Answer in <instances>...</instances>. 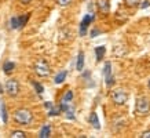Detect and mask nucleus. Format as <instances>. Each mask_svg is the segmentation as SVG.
I'll return each instance as SVG.
<instances>
[{"label":"nucleus","mask_w":150,"mask_h":138,"mask_svg":"<svg viewBox=\"0 0 150 138\" xmlns=\"http://www.w3.org/2000/svg\"><path fill=\"white\" fill-rule=\"evenodd\" d=\"M14 120L18 124H21V126H28V124L32 123L33 115L29 109L21 108V109H17L14 112Z\"/></svg>","instance_id":"1"},{"label":"nucleus","mask_w":150,"mask_h":138,"mask_svg":"<svg viewBox=\"0 0 150 138\" xmlns=\"http://www.w3.org/2000/svg\"><path fill=\"white\" fill-rule=\"evenodd\" d=\"M149 112H150L149 98L139 97L137 100V104H135V113L138 116H146V115H149Z\"/></svg>","instance_id":"2"},{"label":"nucleus","mask_w":150,"mask_h":138,"mask_svg":"<svg viewBox=\"0 0 150 138\" xmlns=\"http://www.w3.org/2000/svg\"><path fill=\"white\" fill-rule=\"evenodd\" d=\"M35 73L37 76H40V78H47V76H50L51 73V68L48 62L44 60H39L35 64Z\"/></svg>","instance_id":"3"},{"label":"nucleus","mask_w":150,"mask_h":138,"mask_svg":"<svg viewBox=\"0 0 150 138\" xmlns=\"http://www.w3.org/2000/svg\"><path fill=\"white\" fill-rule=\"evenodd\" d=\"M128 100V94L127 91H124L121 88H118V90H114L112 92V101L116 104V105H124Z\"/></svg>","instance_id":"4"},{"label":"nucleus","mask_w":150,"mask_h":138,"mask_svg":"<svg viewBox=\"0 0 150 138\" xmlns=\"http://www.w3.org/2000/svg\"><path fill=\"white\" fill-rule=\"evenodd\" d=\"M6 92L10 97H17L19 92V83L15 79H10L6 83Z\"/></svg>","instance_id":"5"},{"label":"nucleus","mask_w":150,"mask_h":138,"mask_svg":"<svg viewBox=\"0 0 150 138\" xmlns=\"http://www.w3.org/2000/svg\"><path fill=\"white\" fill-rule=\"evenodd\" d=\"M103 76H105V82H106V86L110 87L114 83L113 75H112V64L110 62H106L103 66Z\"/></svg>","instance_id":"6"},{"label":"nucleus","mask_w":150,"mask_h":138,"mask_svg":"<svg viewBox=\"0 0 150 138\" xmlns=\"http://www.w3.org/2000/svg\"><path fill=\"white\" fill-rule=\"evenodd\" d=\"M94 21V15L92 14H87L86 17L83 18L81 23H80V36H84L87 33V28L90 26V23Z\"/></svg>","instance_id":"7"},{"label":"nucleus","mask_w":150,"mask_h":138,"mask_svg":"<svg viewBox=\"0 0 150 138\" xmlns=\"http://www.w3.org/2000/svg\"><path fill=\"white\" fill-rule=\"evenodd\" d=\"M96 6H98V10H99L102 14L109 13V10H110L109 0H98V1H96Z\"/></svg>","instance_id":"8"},{"label":"nucleus","mask_w":150,"mask_h":138,"mask_svg":"<svg viewBox=\"0 0 150 138\" xmlns=\"http://www.w3.org/2000/svg\"><path fill=\"white\" fill-rule=\"evenodd\" d=\"M0 117L3 120V123H7L8 122V115H7V108H6V104L3 101L0 102Z\"/></svg>","instance_id":"9"},{"label":"nucleus","mask_w":150,"mask_h":138,"mask_svg":"<svg viewBox=\"0 0 150 138\" xmlns=\"http://www.w3.org/2000/svg\"><path fill=\"white\" fill-rule=\"evenodd\" d=\"M90 124H92V127L95 130H99L100 129V124H99V119H98V115L95 112H92L90 115Z\"/></svg>","instance_id":"10"},{"label":"nucleus","mask_w":150,"mask_h":138,"mask_svg":"<svg viewBox=\"0 0 150 138\" xmlns=\"http://www.w3.org/2000/svg\"><path fill=\"white\" fill-rule=\"evenodd\" d=\"M76 69H77L79 72H81L83 69H84V53L80 51L77 55V62H76Z\"/></svg>","instance_id":"11"},{"label":"nucleus","mask_w":150,"mask_h":138,"mask_svg":"<svg viewBox=\"0 0 150 138\" xmlns=\"http://www.w3.org/2000/svg\"><path fill=\"white\" fill-rule=\"evenodd\" d=\"M105 53H106V47H105V46L95 47V55H96V61H98V62H99V61L103 58Z\"/></svg>","instance_id":"12"},{"label":"nucleus","mask_w":150,"mask_h":138,"mask_svg":"<svg viewBox=\"0 0 150 138\" xmlns=\"http://www.w3.org/2000/svg\"><path fill=\"white\" fill-rule=\"evenodd\" d=\"M66 76H68V72H66V70H62V72H59V73L55 76L54 83H55V84H61V83H64L65 79H66Z\"/></svg>","instance_id":"13"},{"label":"nucleus","mask_w":150,"mask_h":138,"mask_svg":"<svg viewBox=\"0 0 150 138\" xmlns=\"http://www.w3.org/2000/svg\"><path fill=\"white\" fill-rule=\"evenodd\" d=\"M50 135H51V127L48 126V124L43 126V129H41L40 134H39V137H40V138H48Z\"/></svg>","instance_id":"14"},{"label":"nucleus","mask_w":150,"mask_h":138,"mask_svg":"<svg viewBox=\"0 0 150 138\" xmlns=\"http://www.w3.org/2000/svg\"><path fill=\"white\" fill-rule=\"evenodd\" d=\"M14 68H15V64L14 62H11V61H7V62H4V65H3V70H4V73H11L14 70Z\"/></svg>","instance_id":"15"},{"label":"nucleus","mask_w":150,"mask_h":138,"mask_svg":"<svg viewBox=\"0 0 150 138\" xmlns=\"http://www.w3.org/2000/svg\"><path fill=\"white\" fill-rule=\"evenodd\" d=\"M10 26H11V29H19L21 28L19 17H13V18L10 19Z\"/></svg>","instance_id":"16"},{"label":"nucleus","mask_w":150,"mask_h":138,"mask_svg":"<svg viewBox=\"0 0 150 138\" xmlns=\"http://www.w3.org/2000/svg\"><path fill=\"white\" fill-rule=\"evenodd\" d=\"M124 3H125V6H128V7H137V6H139L141 0H124Z\"/></svg>","instance_id":"17"},{"label":"nucleus","mask_w":150,"mask_h":138,"mask_svg":"<svg viewBox=\"0 0 150 138\" xmlns=\"http://www.w3.org/2000/svg\"><path fill=\"white\" fill-rule=\"evenodd\" d=\"M11 137L13 138H25L26 134L23 133V131H13V133H11Z\"/></svg>","instance_id":"18"},{"label":"nucleus","mask_w":150,"mask_h":138,"mask_svg":"<svg viewBox=\"0 0 150 138\" xmlns=\"http://www.w3.org/2000/svg\"><path fill=\"white\" fill-rule=\"evenodd\" d=\"M33 86H35V88H36L37 94H43V91H44V88H43V86H41L40 83H37V82H33Z\"/></svg>","instance_id":"19"},{"label":"nucleus","mask_w":150,"mask_h":138,"mask_svg":"<svg viewBox=\"0 0 150 138\" xmlns=\"http://www.w3.org/2000/svg\"><path fill=\"white\" fill-rule=\"evenodd\" d=\"M29 17H30V14H26L25 17H19V23H21V28L25 26V23L28 22V19H29Z\"/></svg>","instance_id":"20"},{"label":"nucleus","mask_w":150,"mask_h":138,"mask_svg":"<svg viewBox=\"0 0 150 138\" xmlns=\"http://www.w3.org/2000/svg\"><path fill=\"white\" fill-rule=\"evenodd\" d=\"M72 98H73V92L69 90V91L64 95V98H62V100H64V101H66V102H70V101H72Z\"/></svg>","instance_id":"21"},{"label":"nucleus","mask_w":150,"mask_h":138,"mask_svg":"<svg viewBox=\"0 0 150 138\" xmlns=\"http://www.w3.org/2000/svg\"><path fill=\"white\" fill-rule=\"evenodd\" d=\"M59 112H62L61 108H51L50 112H48V116H55V115H59Z\"/></svg>","instance_id":"22"},{"label":"nucleus","mask_w":150,"mask_h":138,"mask_svg":"<svg viewBox=\"0 0 150 138\" xmlns=\"http://www.w3.org/2000/svg\"><path fill=\"white\" fill-rule=\"evenodd\" d=\"M58 1L59 6H62V7H65V6H69L70 3H72V0H57Z\"/></svg>","instance_id":"23"},{"label":"nucleus","mask_w":150,"mask_h":138,"mask_svg":"<svg viewBox=\"0 0 150 138\" xmlns=\"http://www.w3.org/2000/svg\"><path fill=\"white\" fill-rule=\"evenodd\" d=\"M141 137L142 138H150V131H145V133H142Z\"/></svg>","instance_id":"24"},{"label":"nucleus","mask_w":150,"mask_h":138,"mask_svg":"<svg viewBox=\"0 0 150 138\" xmlns=\"http://www.w3.org/2000/svg\"><path fill=\"white\" fill-rule=\"evenodd\" d=\"M98 33H99V31H98V29H92V31H91V37H95Z\"/></svg>","instance_id":"25"},{"label":"nucleus","mask_w":150,"mask_h":138,"mask_svg":"<svg viewBox=\"0 0 150 138\" xmlns=\"http://www.w3.org/2000/svg\"><path fill=\"white\" fill-rule=\"evenodd\" d=\"M149 6H150V1L149 0H146V1H143V4H142L141 7L142 9H146V7H149Z\"/></svg>","instance_id":"26"},{"label":"nucleus","mask_w":150,"mask_h":138,"mask_svg":"<svg viewBox=\"0 0 150 138\" xmlns=\"http://www.w3.org/2000/svg\"><path fill=\"white\" fill-rule=\"evenodd\" d=\"M44 106H46L47 109H51V108H52V104H51V102H46V104H44Z\"/></svg>","instance_id":"27"},{"label":"nucleus","mask_w":150,"mask_h":138,"mask_svg":"<svg viewBox=\"0 0 150 138\" xmlns=\"http://www.w3.org/2000/svg\"><path fill=\"white\" fill-rule=\"evenodd\" d=\"M30 1H32V0H21V3H22V4H29Z\"/></svg>","instance_id":"28"},{"label":"nucleus","mask_w":150,"mask_h":138,"mask_svg":"<svg viewBox=\"0 0 150 138\" xmlns=\"http://www.w3.org/2000/svg\"><path fill=\"white\" fill-rule=\"evenodd\" d=\"M0 92H1V87H0Z\"/></svg>","instance_id":"29"},{"label":"nucleus","mask_w":150,"mask_h":138,"mask_svg":"<svg viewBox=\"0 0 150 138\" xmlns=\"http://www.w3.org/2000/svg\"><path fill=\"white\" fill-rule=\"evenodd\" d=\"M149 87H150V82H149Z\"/></svg>","instance_id":"30"}]
</instances>
